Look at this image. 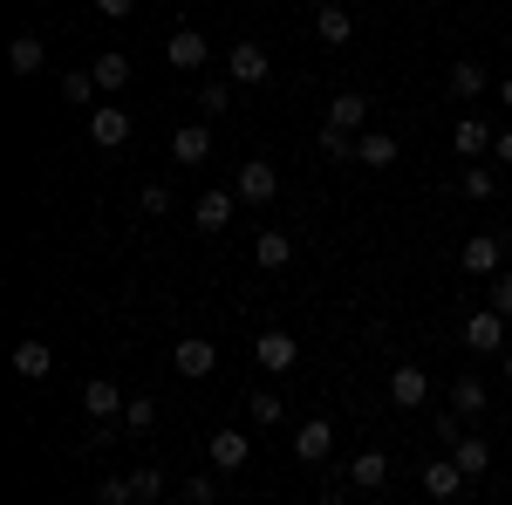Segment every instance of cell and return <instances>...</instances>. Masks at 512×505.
I'll return each instance as SVG.
<instances>
[{
  "mask_svg": "<svg viewBox=\"0 0 512 505\" xmlns=\"http://www.w3.org/2000/svg\"><path fill=\"white\" fill-rule=\"evenodd\" d=\"M328 123L349 130V137H362V130H369V96H362V89H342V96L328 103Z\"/></svg>",
  "mask_w": 512,
  "mask_h": 505,
  "instance_id": "e0dca14e",
  "label": "cell"
},
{
  "mask_svg": "<svg viewBox=\"0 0 512 505\" xmlns=\"http://www.w3.org/2000/svg\"><path fill=\"white\" fill-rule=\"evenodd\" d=\"M130 485H137V499H144V505H158V492H164V471H158V465H137V471H130Z\"/></svg>",
  "mask_w": 512,
  "mask_h": 505,
  "instance_id": "1f68e13d",
  "label": "cell"
},
{
  "mask_svg": "<svg viewBox=\"0 0 512 505\" xmlns=\"http://www.w3.org/2000/svg\"><path fill=\"white\" fill-rule=\"evenodd\" d=\"M355 157H362L369 171H390L396 157H403V144H396L390 130H362V137H355Z\"/></svg>",
  "mask_w": 512,
  "mask_h": 505,
  "instance_id": "d6986e66",
  "label": "cell"
},
{
  "mask_svg": "<svg viewBox=\"0 0 512 505\" xmlns=\"http://www.w3.org/2000/svg\"><path fill=\"white\" fill-rule=\"evenodd\" d=\"M315 144H321V157H355V137H349V130H335V123H321Z\"/></svg>",
  "mask_w": 512,
  "mask_h": 505,
  "instance_id": "d6a6232c",
  "label": "cell"
},
{
  "mask_svg": "<svg viewBox=\"0 0 512 505\" xmlns=\"http://www.w3.org/2000/svg\"><path fill=\"white\" fill-rule=\"evenodd\" d=\"M123 430H137V437H144V430L158 424V403H151V396H130V403H123V417H117Z\"/></svg>",
  "mask_w": 512,
  "mask_h": 505,
  "instance_id": "4dcf8cb0",
  "label": "cell"
},
{
  "mask_svg": "<svg viewBox=\"0 0 512 505\" xmlns=\"http://www.w3.org/2000/svg\"><path fill=\"white\" fill-rule=\"evenodd\" d=\"M233 192H239V205H267V198L280 192V171L267 164V157H246L239 178H233Z\"/></svg>",
  "mask_w": 512,
  "mask_h": 505,
  "instance_id": "5b68a950",
  "label": "cell"
},
{
  "mask_svg": "<svg viewBox=\"0 0 512 505\" xmlns=\"http://www.w3.org/2000/svg\"><path fill=\"white\" fill-rule=\"evenodd\" d=\"M205 55H212V41L198 35V28H171V41H164V62H171L178 76H198V69H205Z\"/></svg>",
  "mask_w": 512,
  "mask_h": 505,
  "instance_id": "8992f818",
  "label": "cell"
},
{
  "mask_svg": "<svg viewBox=\"0 0 512 505\" xmlns=\"http://www.w3.org/2000/svg\"><path fill=\"white\" fill-rule=\"evenodd\" d=\"M233 205H239V192H198V198H192V226H198L205 239L226 233V226H233Z\"/></svg>",
  "mask_w": 512,
  "mask_h": 505,
  "instance_id": "8fae6325",
  "label": "cell"
},
{
  "mask_svg": "<svg viewBox=\"0 0 512 505\" xmlns=\"http://www.w3.org/2000/svg\"><path fill=\"white\" fill-rule=\"evenodd\" d=\"M253 260H260V273H280L287 260H294V239L287 233H260L253 239Z\"/></svg>",
  "mask_w": 512,
  "mask_h": 505,
  "instance_id": "484cf974",
  "label": "cell"
},
{
  "mask_svg": "<svg viewBox=\"0 0 512 505\" xmlns=\"http://www.w3.org/2000/svg\"><path fill=\"white\" fill-rule=\"evenodd\" d=\"M485 403H492V396H485L478 376H458V383H451V417H485Z\"/></svg>",
  "mask_w": 512,
  "mask_h": 505,
  "instance_id": "d4e9b609",
  "label": "cell"
},
{
  "mask_svg": "<svg viewBox=\"0 0 512 505\" xmlns=\"http://www.w3.org/2000/svg\"><path fill=\"white\" fill-rule=\"evenodd\" d=\"M499 103H506V110H512V76H506V82H499Z\"/></svg>",
  "mask_w": 512,
  "mask_h": 505,
  "instance_id": "60d3db41",
  "label": "cell"
},
{
  "mask_svg": "<svg viewBox=\"0 0 512 505\" xmlns=\"http://www.w3.org/2000/svg\"><path fill=\"white\" fill-rule=\"evenodd\" d=\"M349 485L355 492H383V485H390V458H383V451H355L349 458Z\"/></svg>",
  "mask_w": 512,
  "mask_h": 505,
  "instance_id": "ac0fdd59",
  "label": "cell"
},
{
  "mask_svg": "<svg viewBox=\"0 0 512 505\" xmlns=\"http://www.w3.org/2000/svg\"><path fill=\"white\" fill-rule=\"evenodd\" d=\"M492 192H499V178H492L485 164H472V171H465V198H492Z\"/></svg>",
  "mask_w": 512,
  "mask_h": 505,
  "instance_id": "d590c367",
  "label": "cell"
},
{
  "mask_svg": "<svg viewBox=\"0 0 512 505\" xmlns=\"http://www.w3.org/2000/svg\"><path fill=\"white\" fill-rule=\"evenodd\" d=\"M28 7H35V0H28Z\"/></svg>",
  "mask_w": 512,
  "mask_h": 505,
  "instance_id": "7bdbcfd3",
  "label": "cell"
},
{
  "mask_svg": "<svg viewBox=\"0 0 512 505\" xmlns=\"http://www.w3.org/2000/svg\"><path fill=\"white\" fill-rule=\"evenodd\" d=\"M123 403H130V396H123L110 376H89V383H82V410H89L96 424H103V417H123Z\"/></svg>",
  "mask_w": 512,
  "mask_h": 505,
  "instance_id": "9a60e30c",
  "label": "cell"
},
{
  "mask_svg": "<svg viewBox=\"0 0 512 505\" xmlns=\"http://www.w3.org/2000/svg\"><path fill=\"white\" fill-rule=\"evenodd\" d=\"M294 458H301V465H328V458H335V424H328V417H308V424L294 430Z\"/></svg>",
  "mask_w": 512,
  "mask_h": 505,
  "instance_id": "30bf717a",
  "label": "cell"
},
{
  "mask_svg": "<svg viewBox=\"0 0 512 505\" xmlns=\"http://www.w3.org/2000/svg\"><path fill=\"white\" fill-rule=\"evenodd\" d=\"M246 417H253V424L267 430V424H280V417H287V403H280L274 389H253V403H246Z\"/></svg>",
  "mask_w": 512,
  "mask_h": 505,
  "instance_id": "f546056e",
  "label": "cell"
},
{
  "mask_svg": "<svg viewBox=\"0 0 512 505\" xmlns=\"http://www.w3.org/2000/svg\"><path fill=\"white\" fill-rule=\"evenodd\" d=\"M137 205H144L151 219H164V212H171V192H164V185H144V198H137Z\"/></svg>",
  "mask_w": 512,
  "mask_h": 505,
  "instance_id": "8d00e7d4",
  "label": "cell"
},
{
  "mask_svg": "<svg viewBox=\"0 0 512 505\" xmlns=\"http://www.w3.org/2000/svg\"><path fill=\"white\" fill-rule=\"evenodd\" d=\"M89 144H96V151H123V144H130V110L96 103V110H89Z\"/></svg>",
  "mask_w": 512,
  "mask_h": 505,
  "instance_id": "52a82bcc",
  "label": "cell"
},
{
  "mask_svg": "<svg viewBox=\"0 0 512 505\" xmlns=\"http://www.w3.org/2000/svg\"><path fill=\"white\" fill-rule=\"evenodd\" d=\"M492 137H499V130H485L478 117H465L458 130H451V151H458V157H472V164H485V151H492Z\"/></svg>",
  "mask_w": 512,
  "mask_h": 505,
  "instance_id": "7402d4cb",
  "label": "cell"
},
{
  "mask_svg": "<svg viewBox=\"0 0 512 505\" xmlns=\"http://www.w3.org/2000/svg\"><path fill=\"white\" fill-rule=\"evenodd\" d=\"M315 35L328 41V48H349V41H355V14H349V7H335V0H321V7H315Z\"/></svg>",
  "mask_w": 512,
  "mask_h": 505,
  "instance_id": "2e32d148",
  "label": "cell"
},
{
  "mask_svg": "<svg viewBox=\"0 0 512 505\" xmlns=\"http://www.w3.org/2000/svg\"><path fill=\"white\" fill-rule=\"evenodd\" d=\"M499 260H506V246H499L492 233H472V239H465V253H458V267L472 273V280H499V273H506Z\"/></svg>",
  "mask_w": 512,
  "mask_h": 505,
  "instance_id": "ba28073f",
  "label": "cell"
},
{
  "mask_svg": "<svg viewBox=\"0 0 512 505\" xmlns=\"http://www.w3.org/2000/svg\"><path fill=\"white\" fill-rule=\"evenodd\" d=\"M96 96H103V89H96V76H89V69H69V76H62V103L96 110Z\"/></svg>",
  "mask_w": 512,
  "mask_h": 505,
  "instance_id": "83f0119b",
  "label": "cell"
},
{
  "mask_svg": "<svg viewBox=\"0 0 512 505\" xmlns=\"http://www.w3.org/2000/svg\"><path fill=\"white\" fill-rule=\"evenodd\" d=\"M96 499H103V505H144L130 478H103V492H96Z\"/></svg>",
  "mask_w": 512,
  "mask_h": 505,
  "instance_id": "e575fe53",
  "label": "cell"
},
{
  "mask_svg": "<svg viewBox=\"0 0 512 505\" xmlns=\"http://www.w3.org/2000/svg\"><path fill=\"white\" fill-rule=\"evenodd\" d=\"M192 96H198V117H205V123H212V117H226V110H233V89H226V82H198Z\"/></svg>",
  "mask_w": 512,
  "mask_h": 505,
  "instance_id": "f1b7e54d",
  "label": "cell"
},
{
  "mask_svg": "<svg viewBox=\"0 0 512 505\" xmlns=\"http://www.w3.org/2000/svg\"><path fill=\"white\" fill-rule=\"evenodd\" d=\"M465 349H472V355H506V314H499V308L465 314Z\"/></svg>",
  "mask_w": 512,
  "mask_h": 505,
  "instance_id": "277c9868",
  "label": "cell"
},
{
  "mask_svg": "<svg viewBox=\"0 0 512 505\" xmlns=\"http://www.w3.org/2000/svg\"><path fill=\"white\" fill-rule=\"evenodd\" d=\"M253 362H260L267 376H287V369L301 362V342H294L287 328H260V335H253Z\"/></svg>",
  "mask_w": 512,
  "mask_h": 505,
  "instance_id": "6da1fadb",
  "label": "cell"
},
{
  "mask_svg": "<svg viewBox=\"0 0 512 505\" xmlns=\"http://www.w3.org/2000/svg\"><path fill=\"white\" fill-rule=\"evenodd\" d=\"M390 403L396 410H424V403H431V369H424V362H396L390 369Z\"/></svg>",
  "mask_w": 512,
  "mask_h": 505,
  "instance_id": "3957f363",
  "label": "cell"
},
{
  "mask_svg": "<svg viewBox=\"0 0 512 505\" xmlns=\"http://www.w3.org/2000/svg\"><path fill=\"white\" fill-rule=\"evenodd\" d=\"M451 458H458V471H465V478H485V471H492V444L465 430V437H451Z\"/></svg>",
  "mask_w": 512,
  "mask_h": 505,
  "instance_id": "44dd1931",
  "label": "cell"
},
{
  "mask_svg": "<svg viewBox=\"0 0 512 505\" xmlns=\"http://www.w3.org/2000/svg\"><path fill=\"white\" fill-rule=\"evenodd\" d=\"M485 308H499L512 321V273H499V280H492V301H485Z\"/></svg>",
  "mask_w": 512,
  "mask_h": 505,
  "instance_id": "74e56055",
  "label": "cell"
},
{
  "mask_svg": "<svg viewBox=\"0 0 512 505\" xmlns=\"http://www.w3.org/2000/svg\"><path fill=\"white\" fill-rule=\"evenodd\" d=\"M130 7H137V0H96V14H103V21H123Z\"/></svg>",
  "mask_w": 512,
  "mask_h": 505,
  "instance_id": "f35d334b",
  "label": "cell"
},
{
  "mask_svg": "<svg viewBox=\"0 0 512 505\" xmlns=\"http://www.w3.org/2000/svg\"><path fill=\"white\" fill-rule=\"evenodd\" d=\"M451 96H465V103H478V96H485V89H499V82L485 76V69H478V62H451Z\"/></svg>",
  "mask_w": 512,
  "mask_h": 505,
  "instance_id": "cb8c5ba5",
  "label": "cell"
},
{
  "mask_svg": "<svg viewBox=\"0 0 512 505\" xmlns=\"http://www.w3.org/2000/svg\"><path fill=\"white\" fill-rule=\"evenodd\" d=\"M424 492H431V499H458V492H465V471H458V458H437V465H424Z\"/></svg>",
  "mask_w": 512,
  "mask_h": 505,
  "instance_id": "603a6c76",
  "label": "cell"
},
{
  "mask_svg": "<svg viewBox=\"0 0 512 505\" xmlns=\"http://www.w3.org/2000/svg\"><path fill=\"white\" fill-rule=\"evenodd\" d=\"M226 76H233L239 89H253V82L274 76V55H267L260 41H233V48H226Z\"/></svg>",
  "mask_w": 512,
  "mask_h": 505,
  "instance_id": "7a4b0ae2",
  "label": "cell"
},
{
  "mask_svg": "<svg viewBox=\"0 0 512 505\" xmlns=\"http://www.w3.org/2000/svg\"><path fill=\"white\" fill-rule=\"evenodd\" d=\"M499 376H506V383H512V349H506V355H499Z\"/></svg>",
  "mask_w": 512,
  "mask_h": 505,
  "instance_id": "b9f144b4",
  "label": "cell"
},
{
  "mask_svg": "<svg viewBox=\"0 0 512 505\" xmlns=\"http://www.w3.org/2000/svg\"><path fill=\"white\" fill-rule=\"evenodd\" d=\"M7 369H14L21 383H48V376H55V349L28 335V342H14V355H7Z\"/></svg>",
  "mask_w": 512,
  "mask_h": 505,
  "instance_id": "9c48e42d",
  "label": "cell"
},
{
  "mask_svg": "<svg viewBox=\"0 0 512 505\" xmlns=\"http://www.w3.org/2000/svg\"><path fill=\"white\" fill-rule=\"evenodd\" d=\"M171 369H178L185 383H198V376H212V369H219V349H212L205 335H185V342L171 349Z\"/></svg>",
  "mask_w": 512,
  "mask_h": 505,
  "instance_id": "7c38bea8",
  "label": "cell"
},
{
  "mask_svg": "<svg viewBox=\"0 0 512 505\" xmlns=\"http://www.w3.org/2000/svg\"><path fill=\"white\" fill-rule=\"evenodd\" d=\"M205 458H212V471H239L246 465V458H253V444H246V430H212V437H205Z\"/></svg>",
  "mask_w": 512,
  "mask_h": 505,
  "instance_id": "4fadbf2b",
  "label": "cell"
},
{
  "mask_svg": "<svg viewBox=\"0 0 512 505\" xmlns=\"http://www.w3.org/2000/svg\"><path fill=\"white\" fill-rule=\"evenodd\" d=\"M41 62H48V41L41 35H14L7 41V69H14V76H41Z\"/></svg>",
  "mask_w": 512,
  "mask_h": 505,
  "instance_id": "ffe728a7",
  "label": "cell"
},
{
  "mask_svg": "<svg viewBox=\"0 0 512 505\" xmlns=\"http://www.w3.org/2000/svg\"><path fill=\"white\" fill-rule=\"evenodd\" d=\"M492 157H499V164H512V123L499 130V137H492Z\"/></svg>",
  "mask_w": 512,
  "mask_h": 505,
  "instance_id": "ab89813d",
  "label": "cell"
},
{
  "mask_svg": "<svg viewBox=\"0 0 512 505\" xmlns=\"http://www.w3.org/2000/svg\"><path fill=\"white\" fill-rule=\"evenodd\" d=\"M89 76H96V89H123V82H130V55H117V48H103Z\"/></svg>",
  "mask_w": 512,
  "mask_h": 505,
  "instance_id": "4316f807",
  "label": "cell"
},
{
  "mask_svg": "<svg viewBox=\"0 0 512 505\" xmlns=\"http://www.w3.org/2000/svg\"><path fill=\"white\" fill-rule=\"evenodd\" d=\"M205 157H212V130H205V123H185V130H171V164H178V171H198Z\"/></svg>",
  "mask_w": 512,
  "mask_h": 505,
  "instance_id": "5bb4252c",
  "label": "cell"
},
{
  "mask_svg": "<svg viewBox=\"0 0 512 505\" xmlns=\"http://www.w3.org/2000/svg\"><path fill=\"white\" fill-rule=\"evenodd\" d=\"M219 499V478H212V471H192V478H185V505H212Z\"/></svg>",
  "mask_w": 512,
  "mask_h": 505,
  "instance_id": "836d02e7",
  "label": "cell"
}]
</instances>
